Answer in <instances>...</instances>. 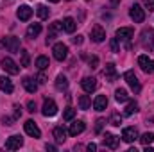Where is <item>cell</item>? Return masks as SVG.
Wrapping results in <instances>:
<instances>
[{"label":"cell","mask_w":154,"mask_h":152,"mask_svg":"<svg viewBox=\"0 0 154 152\" xmlns=\"http://www.w3.org/2000/svg\"><path fill=\"white\" fill-rule=\"evenodd\" d=\"M2 70L7 72V74H11V75L20 74V66H18L11 57H4V59H2Z\"/></svg>","instance_id":"1"},{"label":"cell","mask_w":154,"mask_h":152,"mask_svg":"<svg viewBox=\"0 0 154 152\" xmlns=\"http://www.w3.org/2000/svg\"><path fill=\"white\" fill-rule=\"evenodd\" d=\"M142 45L147 50H152L154 48V29H145L142 32Z\"/></svg>","instance_id":"2"},{"label":"cell","mask_w":154,"mask_h":152,"mask_svg":"<svg viewBox=\"0 0 154 152\" xmlns=\"http://www.w3.org/2000/svg\"><path fill=\"white\" fill-rule=\"evenodd\" d=\"M124 79L127 81V84L131 86V90L134 91V93H140V90H142V86H140V81H138V77L134 75V72H125L124 74Z\"/></svg>","instance_id":"3"},{"label":"cell","mask_w":154,"mask_h":152,"mask_svg":"<svg viewBox=\"0 0 154 152\" xmlns=\"http://www.w3.org/2000/svg\"><path fill=\"white\" fill-rule=\"evenodd\" d=\"M52 52H54V57L57 61H65L66 56H68V47L65 43H56L54 48H52Z\"/></svg>","instance_id":"4"},{"label":"cell","mask_w":154,"mask_h":152,"mask_svg":"<svg viewBox=\"0 0 154 152\" xmlns=\"http://www.w3.org/2000/svg\"><path fill=\"white\" fill-rule=\"evenodd\" d=\"M138 66H140L145 74H152L154 72V61L149 56H140V57H138Z\"/></svg>","instance_id":"5"},{"label":"cell","mask_w":154,"mask_h":152,"mask_svg":"<svg viewBox=\"0 0 154 152\" xmlns=\"http://www.w3.org/2000/svg\"><path fill=\"white\" fill-rule=\"evenodd\" d=\"M129 16L134 20V23H142V22L145 20V11H143L138 4H134V5L131 7V11H129Z\"/></svg>","instance_id":"6"},{"label":"cell","mask_w":154,"mask_h":152,"mask_svg":"<svg viewBox=\"0 0 154 152\" xmlns=\"http://www.w3.org/2000/svg\"><path fill=\"white\" fill-rule=\"evenodd\" d=\"M0 47H5L9 52H18L20 50V39L14 38V36H9L0 43Z\"/></svg>","instance_id":"7"},{"label":"cell","mask_w":154,"mask_h":152,"mask_svg":"<svg viewBox=\"0 0 154 152\" xmlns=\"http://www.w3.org/2000/svg\"><path fill=\"white\" fill-rule=\"evenodd\" d=\"M122 140H124L125 143L136 141V140H138V131H136L134 127H125V129L122 131Z\"/></svg>","instance_id":"8"},{"label":"cell","mask_w":154,"mask_h":152,"mask_svg":"<svg viewBox=\"0 0 154 152\" xmlns=\"http://www.w3.org/2000/svg\"><path fill=\"white\" fill-rule=\"evenodd\" d=\"M41 113H43V116H54V114L57 113V106H56V102L50 100V99H47V100L43 102Z\"/></svg>","instance_id":"9"},{"label":"cell","mask_w":154,"mask_h":152,"mask_svg":"<svg viewBox=\"0 0 154 152\" xmlns=\"http://www.w3.org/2000/svg\"><path fill=\"white\" fill-rule=\"evenodd\" d=\"M23 129H25V132H27L29 136H32V138H39V136H41L39 127L32 122V120H27V122L23 123Z\"/></svg>","instance_id":"10"},{"label":"cell","mask_w":154,"mask_h":152,"mask_svg":"<svg viewBox=\"0 0 154 152\" xmlns=\"http://www.w3.org/2000/svg\"><path fill=\"white\" fill-rule=\"evenodd\" d=\"M22 145H23V140H22L20 136H11V138L5 140V145H4V147H5L7 150H16V149H20Z\"/></svg>","instance_id":"11"},{"label":"cell","mask_w":154,"mask_h":152,"mask_svg":"<svg viewBox=\"0 0 154 152\" xmlns=\"http://www.w3.org/2000/svg\"><path fill=\"white\" fill-rule=\"evenodd\" d=\"M91 39L95 43H102L106 39V31L100 27V25H93L91 27Z\"/></svg>","instance_id":"12"},{"label":"cell","mask_w":154,"mask_h":152,"mask_svg":"<svg viewBox=\"0 0 154 152\" xmlns=\"http://www.w3.org/2000/svg\"><path fill=\"white\" fill-rule=\"evenodd\" d=\"M81 88H82L86 93H91V91L97 90V81H95L93 77H84V79L81 81Z\"/></svg>","instance_id":"13"},{"label":"cell","mask_w":154,"mask_h":152,"mask_svg":"<svg viewBox=\"0 0 154 152\" xmlns=\"http://www.w3.org/2000/svg\"><path fill=\"white\" fill-rule=\"evenodd\" d=\"M104 77H106V81L108 82H115L118 74H116V66L113 63H108L106 65V68H104Z\"/></svg>","instance_id":"14"},{"label":"cell","mask_w":154,"mask_h":152,"mask_svg":"<svg viewBox=\"0 0 154 152\" xmlns=\"http://www.w3.org/2000/svg\"><path fill=\"white\" fill-rule=\"evenodd\" d=\"M16 16H18V20L27 22V20L32 16V9H31L29 5H20V7H18V11H16Z\"/></svg>","instance_id":"15"},{"label":"cell","mask_w":154,"mask_h":152,"mask_svg":"<svg viewBox=\"0 0 154 152\" xmlns=\"http://www.w3.org/2000/svg\"><path fill=\"white\" fill-rule=\"evenodd\" d=\"M102 143H104V147H108V149H116V147H118V138H116L115 134H111V132H106Z\"/></svg>","instance_id":"16"},{"label":"cell","mask_w":154,"mask_h":152,"mask_svg":"<svg viewBox=\"0 0 154 152\" xmlns=\"http://www.w3.org/2000/svg\"><path fill=\"white\" fill-rule=\"evenodd\" d=\"M84 122L82 120H75L74 123H70V129H68V132H70V136H77V134H81L82 131H84Z\"/></svg>","instance_id":"17"},{"label":"cell","mask_w":154,"mask_h":152,"mask_svg":"<svg viewBox=\"0 0 154 152\" xmlns=\"http://www.w3.org/2000/svg\"><path fill=\"white\" fill-rule=\"evenodd\" d=\"M133 34H134L133 27H120V29H116V38L118 39H131Z\"/></svg>","instance_id":"18"},{"label":"cell","mask_w":154,"mask_h":152,"mask_svg":"<svg viewBox=\"0 0 154 152\" xmlns=\"http://www.w3.org/2000/svg\"><path fill=\"white\" fill-rule=\"evenodd\" d=\"M93 108H95L97 111H104V109L108 108V99H106V95H99V97L93 100Z\"/></svg>","instance_id":"19"},{"label":"cell","mask_w":154,"mask_h":152,"mask_svg":"<svg viewBox=\"0 0 154 152\" xmlns=\"http://www.w3.org/2000/svg\"><path fill=\"white\" fill-rule=\"evenodd\" d=\"M52 134H54V140L57 141V143H65V140H66V131H65V127H56L54 131H52Z\"/></svg>","instance_id":"20"},{"label":"cell","mask_w":154,"mask_h":152,"mask_svg":"<svg viewBox=\"0 0 154 152\" xmlns=\"http://www.w3.org/2000/svg\"><path fill=\"white\" fill-rule=\"evenodd\" d=\"M0 90L2 91H5V93H13V90H14V86H13V82H11V79L9 77H0Z\"/></svg>","instance_id":"21"},{"label":"cell","mask_w":154,"mask_h":152,"mask_svg":"<svg viewBox=\"0 0 154 152\" xmlns=\"http://www.w3.org/2000/svg\"><path fill=\"white\" fill-rule=\"evenodd\" d=\"M22 84H23V88H25L29 93H36V91H38V84H36L34 79H31V77H25V79L22 81Z\"/></svg>","instance_id":"22"},{"label":"cell","mask_w":154,"mask_h":152,"mask_svg":"<svg viewBox=\"0 0 154 152\" xmlns=\"http://www.w3.org/2000/svg\"><path fill=\"white\" fill-rule=\"evenodd\" d=\"M75 27H77V23H75V20H74V18H70V16H68V18H65V20H63V29H65L66 32H70V34H72V32L75 31Z\"/></svg>","instance_id":"23"},{"label":"cell","mask_w":154,"mask_h":152,"mask_svg":"<svg viewBox=\"0 0 154 152\" xmlns=\"http://www.w3.org/2000/svg\"><path fill=\"white\" fill-rule=\"evenodd\" d=\"M39 32H41V25H39V23H32V25L27 27V38L34 39Z\"/></svg>","instance_id":"24"},{"label":"cell","mask_w":154,"mask_h":152,"mask_svg":"<svg viewBox=\"0 0 154 152\" xmlns=\"http://www.w3.org/2000/svg\"><path fill=\"white\" fill-rule=\"evenodd\" d=\"M115 100L118 104H122V102H127L129 100V95H127V91L124 90V88H118L115 91Z\"/></svg>","instance_id":"25"},{"label":"cell","mask_w":154,"mask_h":152,"mask_svg":"<svg viewBox=\"0 0 154 152\" xmlns=\"http://www.w3.org/2000/svg\"><path fill=\"white\" fill-rule=\"evenodd\" d=\"M56 88H57L59 91L66 90V88H68V79H66L65 75H57L56 77Z\"/></svg>","instance_id":"26"},{"label":"cell","mask_w":154,"mask_h":152,"mask_svg":"<svg viewBox=\"0 0 154 152\" xmlns=\"http://www.w3.org/2000/svg\"><path fill=\"white\" fill-rule=\"evenodd\" d=\"M48 13H50V11H48V7H47V5H43V4H39L38 7H36V14H38L41 20H47V18H48Z\"/></svg>","instance_id":"27"},{"label":"cell","mask_w":154,"mask_h":152,"mask_svg":"<svg viewBox=\"0 0 154 152\" xmlns=\"http://www.w3.org/2000/svg\"><path fill=\"white\" fill-rule=\"evenodd\" d=\"M36 66H38V70H47V68L50 66V63H48V57H45V56H39L38 59H36Z\"/></svg>","instance_id":"28"},{"label":"cell","mask_w":154,"mask_h":152,"mask_svg":"<svg viewBox=\"0 0 154 152\" xmlns=\"http://www.w3.org/2000/svg\"><path fill=\"white\" fill-rule=\"evenodd\" d=\"M90 106H91L90 97H88V95H81V97H79V108H81V109H90Z\"/></svg>","instance_id":"29"},{"label":"cell","mask_w":154,"mask_h":152,"mask_svg":"<svg viewBox=\"0 0 154 152\" xmlns=\"http://www.w3.org/2000/svg\"><path fill=\"white\" fill-rule=\"evenodd\" d=\"M136 111H138V104L131 100V102L127 104V108H125V111H124V114H125V116H131V114H133V113H136Z\"/></svg>","instance_id":"30"},{"label":"cell","mask_w":154,"mask_h":152,"mask_svg":"<svg viewBox=\"0 0 154 152\" xmlns=\"http://www.w3.org/2000/svg\"><path fill=\"white\" fill-rule=\"evenodd\" d=\"M140 141H142L143 145H149V143H152V141H154V134H152V132H145V134L140 138Z\"/></svg>","instance_id":"31"},{"label":"cell","mask_w":154,"mask_h":152,"mask_svg":"<svg viewBox=\"0 0 154 152\" xmlns=\"http://www.w3.org/2000/svg\"><path fill=\"white\" fill-rule=\"evenodd\" d=\"M74 116H75V109L74 108H66L65 109V113H63V118L65 120H74Z\"/></svg>","instance_id":"32"},{"label":"cell","mask_w":154,"mask_h":152,"mask_svg":"<svg viewBox=\"0 0 154 152\" xmlns=\"http://www.w3.org/2000/svg\"><path fill=\"white\" fill-rule=\"evenodd\" d=\"M20 56H22V66H29V52L27 50H20Z\"/></svg>","instance_id":"33"},{"label":"cell","mask_w":154,"mask_h":152,"mask_svg":"<svg viewBox=\"0 0 154 152\" xmlns=\"http://www.w3.org/2000/svg\"><path fill=\"white\" fill-rule=\"evenodd\" d=\"M120 123H122V116H120L118 113H113V114H111V125L120 127Z\"/></svg>","instance_id":"34"},{"label":"cell","mask_w":154,"mask_h":152,"mask_svg":"<svg viewBox=\"0 0 154 152\" xmlns=\"http://www.w3.org/2000/svg\"><path fill=\"white\" fill-rule=\"evenodd\" d=\"M88 65H90V68H91V70H95V68L99 66V57H97V56L90 57V59H88Z\"/></svg>","instance_id":"35"},{"label":"cell","mask_w":154,"mask_h":152,"mask_svg":"<svg viewBox=\"0 0 154 152\" xmlns=\"http://www.w3.org/2000/svg\"><path fill=\"white\" fill-rule=\"evenodd\" d=\"M109 47H111V52H120V45H118V38H113V39H111Z\"/></svg>","instance_id":"36"},{"label":"cell","mask_w":154,"mask_h":152,"mask_svg":"<svg viewBox=\"0 0 154 152\" xmlns=\"http://www.w3.org/2000/svg\"><path fill=\"white\" fill-rule=\"evenodd\" d=\"M104 125H106V120H102V118H99V120H97V123H95V132H100Z\"/></svg>","instance_id":"37"},{"label":"cell","mask_w":154,"mask_h":152,"mask_svg":"<svg viewBox=\"0 0 154 152\" xmlns=\"http://www.w3.org/2000/svg\"><path fill=\"white\" fill-rule=\"evenodd\" d=\"M143 5H145V9L154 11V0H143Z\"/></svg>","instance_id":"38"},{"label":"cell","mask_w":154,"mask_h":152,"mask_svg":"<svg viewBox=\"0 0 154 152\" xmlns=\"http://www.w3.org/2000/svg\"><path fill=\"white\" fill-rule=\"evenodd\" d=\"M27 111H29V113H36V104H34L32 100L27 104Z\"/></svg>","instance_id":"39"},{"label":"cell","mask_w":154,"mask_h":152,"mask_svg":"<svg viewBox=\"0 0 154 152\" xmlns=\"http://www.w3.org/2000/svg\"><path fill=\"white\" fill-rule=\"evenodd\" d=\"M2 122H4V125H13V123H11V122H13V118H9V116H7V118L4 116V118H2Z\"/></svg>","instance_id":"40"},{"label":"cell","mask_w":154,"mask_h":152,"mask_svg":"<svg viewBox=\"0 0 154 152\" xmlns=\"http://www.w3.org/2000/svg\"><path fill=\"white\" fill-rule=\"evenodd\" d=\"M38 82H39V84H45V82H47V77L43 75V74H39V75H38Z\"/></svg>","instance_id":"41"},{"label":"cell","mask_w":154,"mask_h":152,"mask_svg":"<svg viewBox=\"0 0 154 152\" xmlns=\"http://www.w3.org/2000/svg\"><path fill=\"white\" fill-rule=\"evenodd\" d=\"M86 149H88L90 152H93V150H97V145H95V143H88V147H86Z\"/></svg>","instance_id":"42"},{"label":"cell","mask_w":154,"mask_h":152,"mask_svg":"<svg viewBox=\"0 0 154 152\" xmlns=\"http://www.w3.org/2000/svg\"><path fill=\"white\" fill-rule=\"evenodd\" d=\"M72 41H74L75 45H81V43H82V36H77V38H74Z\"/></svg>","instance_id":"43"},{"label":"cell","mask_w":154,"mask_h":152,"mask_svg":"<svg viewBox=\"0 0 154 152\" xmlns=\"http://www.w3.org/2000/svg\"><path fill=\"white\" fill-rule=\"evenodd\" d=\"M47 150H52V152H54V150H56V147H54V145H48V143H47Z\"/></svg>","instance_id":"44"},{"label":"cell","mask_w":154,"mask_h":152,"mask_svg":"<svg viewBox=\"0 0 154 152\" xmlns=\"http://www.w3.org/2000/svg\"><path fill=\"white\" fill-rule=\"evenodd\" d=\"M145 152H154L152 147H149V145H145Z\"/></svg>","instance_id":"45"},{"label":"cell","mask_w":154,"mask_h":152,"mask_svg":"<svg viewBox=\"0 0 154 152\" xmlns=\"http://www.w3.org/2000/svg\"><path fill=\"white\" fill-rule=\"evenodd\" d=\"M118 2H120V0H111V4H113V5H116Z\"/></svg>","instance_id":"46"},{"label":"cell","mask_w":154,"mask_h":152,"mask_svg":"<svg viewBox=\"0 0 154 152\" xmlns=\"http://www.w3.org/2000/svg\"><path fill=\"white\" fill-rule=\"evenodd\" d=\"M50 2H54V4H56V2H59V0H50Z\"/></svg>","instance_id":"47"}]
</instances>
